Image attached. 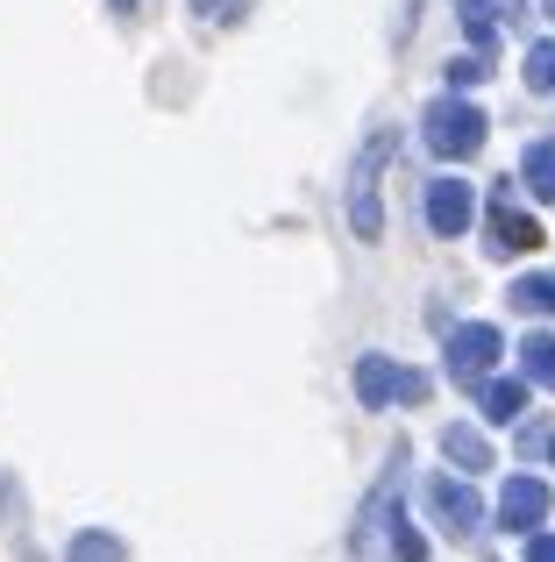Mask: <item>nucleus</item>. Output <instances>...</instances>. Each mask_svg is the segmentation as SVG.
I'll return each instance as SVG.
<instances>
[{"label": "nucleus", "mask_w": 555, "mask_h": 562, "mask_svg": "<svg viewBox=\"0 0 555 562\" xmlns=\"http://www.w3.org/2000/svg\"><path fill=\"white\" fill-rule=\"evenodd\" d=\"M520 398H528L520 384H491V392H485V413H491V420H513V413H520Z\"/></svg>", "instance_id": "nucleus-13"}, {"label": "nucleus", "mask_w": 555, "mask_h": 562, "mask_svg": "<svg viewBox=\"0 0 555 562\" xmlns=\"http://www.w3.org/2000/svg\"><path fill=\"white\" fill-rule=\"evenodd\" d=\"M528 378L555 384V335H534V342H528Z\"/></svg>", "instance_id": "nucleus-12"}, {"label": "nucleus", "mask_w": 555, "mask_h": 562, "mask_svg": "<svg viewBox=\"0 0 555 562\" xmlns=\"http://www.w3.org/2000/svg\"><path fill=\"white\" fill-rule=\"evenodd\" d=\"M428 513H434V527H449L456 541H471L477 527H485V513H477L471 484H456V477H428Z\"/></svg>", "instance_id": "nucleus-3"}, {"label": "nucleus", "mask_w": 555, "mask_h": 562, "mask_svg": "<svg viewBox=\"0 0 555 562\" xmlns=\"http://www.w3.org/2000/svg\"><path fill=\"white\" fill-rule=\"evenodd\" d=\"M65 562H128V549H122L114 535H79V541H71V555H65Z\"/></svg>", "instance_id": "nucleus-9"}, {"label": "nucleus", "mask_w": 555, "mask_h": 562, "mask_svg": "<svg viewBox=\"0 0 555 562\" xmlns=\"http://www.w3.org/2000/svg\"><path fill=\"white\" fill-rule=\"evenodd\" d=\"M385 157H392V136H371V150H363L356 179H349V221H356L363 243L377 235V171H385Z\"/></svg>", "instance_id": "nucleus-2"}, {"label": "nucleus", "mask_w": 555, "mask_h": 562, "mask_svg": "<svg viewBox=\"0 0 555 562\" xmlns=\"http://www.w3.org/2000/svg\"><path fill=\"white\" fill-rule=\"evenodd\" d=\"M428 143H434V157H471L477 143H485V114L463 108V100H442V108L428 114Z\"/></svg>", "instance_id": "nucleus-1"}, {"label": "nucleus", "mask_w": 555, "mask_h": 562, "mask_svg": "<svg viewBox=\"0 0 555 562\" xmlns=\"http://www.w3.org/2000/svg\"><path fill=\"white\" fill-rule=\"evenodd\" d=\"M428 221H434L442 235L471 228V186H456V179H449V186H434V192H428Z\"/></svg>", "instance_id": "nucleus-7"}, {"label": "nucleus", "mask_w": 555, "mask_h": 562, "mask_svg": "<svg viewBox=\"0 0 555 562\" xmlns=\"http://www.w3.org/2000/svg\"><path fill=\"white\" fill-rule=\"evenodd\" d=\"M542 520H548V484L513 477L506 484V506H499V527L506 535H528V527H542Z\"/></svg>", "instance_id": "nucleus-5"}, {"label": "nucleus", "mask_w": 555, "mask_h": 562, "mask_svg": "<svg viewBox=\"0 0 555 562\" xmlns=\"http://www.w3.org/2000/svg\"><path fill=\"white\" fill-rule=\"evenodd\" d=\"M491 357H499V335H491V328H463L456 342H449V371H456V378H485Z\"/></svg>", "instance_id": "nucleus-6"}, {"label": "nucleus", "mask_w": 555, "mask_h": 562, "mask_svg": "<svg viewBox=\"0 0 555 562\" xmlns=\"http://www.w3.org/2000/svg\"><path fill=\"white\" fill-rule=\"evenodd\" d=\"M528 562H555V535H534L528 541Z\"/></svg>", "instance_id": "nucleus-15"}, {"label": "nucleus", "mask_w": 555, "mask_h": 562, "mask_svg": "<svg viewBox=\"0 0 555 562\" xmlns=\"http://www.w3.org/2000/svg\"><path fill=\"white\" fill-rule=\"evenodd\" d=\"M491 249H534V221L499 214V221H491Z\"/></svg>", "instance_id": "nucleus-10"}, {"label": "nucleus", "mask_w": 555, "mask_h": 562, "mask_svg": "<svg viewBox=\"0 0 555 562\" xmlns=\"http://www.w3.org/2000/svg\"><path fill=\"white\" fill-rule=\"evenodd\" d=\"M356 398H363V406H385V398H428V378H420V371H392L385 357H363L356 363Z\"/></svg>", "instance_id": "nucleus-4"}, {"label": "nucleus", "mask_w": 555, "mask_h": 562, "mask_svg": "<svg viewBox=\"0 0 555 562\" xmlns=\"http://www.w3.org/2000/svg\"><path fill=\"white\" fill-rule=\"evenodd\" d=\"M442 441H449V456H456V463H463V470H471V477H477V470H485V463H491V449H485V441H477V435H471V427H449V435H442Z\"/></svg>", "instance_id": "nucleus-8"}, {"label": "nucleus", "mask_w": 555, "mask_h": 562, "mask_svg": "<svg viewBox=\"0 0 555 562\" xmlns=\"http://www.w3.org/2000/svg\"><path fill=\"white\" fill-rule=\"evenodd\" d=\"M520 306H555V278H528V285H513Z\"/></svg>", "instance_id": "nucleus-14"}, {"label": "nucleus", "mask_w": 555, "mask_h": 562, "mask_svg": "<svg viewBox=\"0 0 555 562\" xmlns=\"http://www.w3.org/2000/svg\"><path fill=\"white\" fill-rule=\"evenodd\" d=\"M392 555L399 562H428V535L414 520H392Z\"/></svg>", "instance_id": "nucleus-11"}]
</instances>
